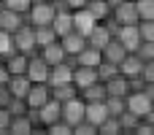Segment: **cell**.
<instances>
[{"mask_svg": "<svg viewBox=\"0 0 154 135\" xmlns=\"http://www.w3.org/2000/svg\"><path fill=\"white\" fill-rule=\"evenodd\" d=\"M51 30L57 32V38L65 35V32H70V30H73V11L57 8V11H54V19H51Z\"/></svg>", "mask_w": 154, "mask_h": 135, "instance_id": "14", "label": "cell"}, {"mask_svg": "<svg viewBox=\"0 0 154 135\" xmlns=\"http://www.w3.org/2000/svg\"><path fill=\"white\" fill-rule=\"evenodd\" d=\"M119 73L125 76V78H133V76H141V68H143V60L135 54V51H127L122 60H119Z\"/></svg>", "mask_w": 154, "mask_h": 135, "instance_id": "11", "label": "cell"}, {"mask_svg": "<svg viewBox=\"0 0 154 135\" xmlns=\"http://www.w3.org/2000/svg\"><path fill=\"white\" fill-rule=\"evenodd\" d=\"M100 54H103V60H106V62H114V65H119V60L127 54V49H125V46H122L116 38H111V41H108V43L100 49Z\"/></svg>", "mask_w": 154, "mask_h": 135, "instance_id": "19", "label": "cell"}, {"mask_svg": "<svg viewBox=\"0 0 154 135\" xmlns=\"http://www.w3.org/2000/svg\"><path fill=\"white\" fill-rule=\"evenodd\" d=\"M138 19H154V0H135Z\"/></svg>", "mask_w": 154, "mask_h": 135, "instance_id": "30", "label": "cell"}, {"mask_svg": "<svg viewBox=\"0 0 154 135\" xmlns=\"http://www.w3.org/2000/svg\"><path fill=\"white\" fill-rule=\"evenodd\" d=\"M32 30H35V49H41V46H46V43L57 41V32L51 30V24H43V27H32Z\"/></svg>", "mask_w": 154, "mask_h": 135, "instance_id": "27", "label": "cell"}, {"mask_svg": "<svg viewBox=\"0 0 154 135\" xmlns=\"http://www.w3.org/2000/svg\"><path fill=\"white\" fill-rule=\"evenodd\" d=\"M111 19L116 24H135L138 22V11H135V0H122L119 5L111 8Z\"/></svg>", "mask_w": 154, "mask_h": 135, "instance_id": "7", "label": "cell"}, {"mask_svg": "<svg viewBox=\"0 0 154 135\" xmlns=\"http://www.w3.org/2000/svg\"><path fill=\"white\" fill-rule=\"evenodd\" d=\"M84 119L89 124H100L108 119V108H106V100H92V103H84Z\"/></svg>", "mask_w": 154, "mask_h": 135, "instance_id": "12", "label": "cell"}, {"mask_svg": "<svg viewBox=\"0 0 154 135\" xmlns=\"http://www.w3.org/2000/svg\"><path fill=\"white\" fill-rule=\"evenodd\" d=\"M95 24H97V22H95V16L87 11V5H84V8H76V11H73V30H76V32H81L84 38H87V32H89Z\"/></svg>", "mask_w": 154, "mask_h": 135, "instance_id": "15", "label": "cell"}, {"mask_svg": "<svg viewBox=\"0 0 154 135\" xmlns=\"http://www.w3.org/2000/svg\"><path fill=\"white\" fill-rule=\"evenodd\" d=\"M114 38H116L127 51H135L138 43H141V35H138V27H135V24H119L116 32H114Z\"/></svg>", "mask_w": 154, "mask_h": 135, "instance_id": "8", "label": "cell"}, {"mask_svg": "<svg viewBox=\"0 0 154 135\" xmlns=\"http://www.w3.org/2000/svg\"><path fill=\"white\" fill-rule=\"evenodd\" d=\"M62 5H65L68 11H76V8H84L87 0H62Z\"/></svg>", "mask_w": 154, "mask_h": 135, "instance_id": "35", "label": "cell"}, {"mask_svg": "<svg viewBox=\"0 0 154 135\" xmlns=\"http://www.w3.org/2000/svg\"><path fill=\"white\" fill-rule=\"evenodd\" d=\"M27 19L22 16V14H16V11H11V8H5L3 5V11H0V30H5V32H14L19 24H24Z\"/></svg>", "mask_w": 154, "mask_h": 135, "instance_id": "20", "label": "cell"}, {"mask_svg": "<svg viewBox=\"0 0 154 135\" xmlns=\"http://www.w3.org/2000/svg\"><path fill=\"white\" fill-rule=\"evenodd\" d=\"M60 119L65 122V124H79L81 119H84V100L76 95V97H70V100H65V103H60Z\"/></svg>", "mask_w": 154, "mask_h": 135, "instance_id": "4", "label": "cell"}, {"mask_svg": "<svg viewBox=\"0 0 154 135\" xmlns=\"http://www.w3.org/2000/svg\"><path fill=\"white\" fill-rule=\"evenodd\" d=\"M8 124H11V111L0 108V130H8Z\"/></svg>", "mask_w": 154, "mask_h": 135, "instance_id": "34", "label": "cell"}, {"mask_svg": "<svg viewBox=\"0 0 154 135\" xmlns=\"http://www.w3.org/2000/svg\"><path fill=\"white\" fill-rule=\"evenodd\" d=\"M8 78H11V73L5 70V65L0 62V84H8Z\"/></svg>", "mask_w": 154, "mask_h": 135, "instance_id": "36", "label": "cell"}, {"mask_svg": "<svg viewBox=\"0 0 154 135\" xmlns=\"http://www.w3.org/2000/svg\"><path fill=\"white\" fill-rule=\"evenodd\" d=\"M106 84V95H116V97H125L127 92H130V87H127V78L122 76V73H116V76H111L108 81H103Z\"/></svg>", "mask_w": 154, "mask_h": 135, "instance_id": "22", "label": "cell"}, {"mask_svg": "<svg viewBox=\"0 0 154 135\" xmlns=\"http://www.w3.org/2000/svg\"><path fill=\"white\" fill-rule=\"evenodd\" d=\"M87 11L95 16V22H106L111 16V5L106 0H87Z\"/></svg>", "mask_w": 154, "mask_h": 135, "instance_id": "24", "label": "cell"}, {"mask_svg": "<svg viewBox=\"0 0 154 135\" xmlns=\"http://www.w3.org/2000/svg\"><path fill=\"white\" fill-rule=\"evenodd\" d=\"M11 51H16L14 49V41H11V32H5V30H0V57L5 60Z\"/></svg>", "mask_w": 154, "mask_h": 135, "instance_id": "31", "label": "cell"}, {"mask_svg": "<svg viewBox=\"0 0 154 135\" xmlns=\"http://www.w3.org/2000/svg\"><path fill=\"white\" fill-rule=\"evenodd\" d=\"M3 5L5 8H11V11H16V14H27L30 11V5H32V0H3Z\"/></svg>", "mask_w": 154, "mask_h": 135, "instance_id": "32", "label": "cell"}, {"mask_svg": "<svg viewBox=\"0 0 154 135\" xmlns=\"http://www.w3.org/2000/svg\"><path fill=\"white\" fill-rule=\"evenodd\" d=\"M0 11H3V0H0Z\"/></svg>", "mask_w": 154, "mask_h": 135, "instance_id": "37", "label": "cell"}, {"mask_svg": "<svg viewBox=\"0 0 154 135\" xmlns=\"http://www.w3.org/2000/svg\"><path fill=\"white\" fill-rule=\"evenodd\" d=\"M97 133H103V135H122V127H119L116 116H108L106 122L97 124Z\"/></svg>", "mask_w": 154, "mask_h": 135, "instance_id": "29", "label": "cell"}, {"mask_svg": "<svg viewBox=\"0 0 154 135\" xmlns=\"http://www.w3.org/2000/svg\"><path fill=\"white\" fill-rule=\"evenodd\" d=\"M60 46H62V51H65V57H76L84 46H87V38L81 35V32H76V30H70V32H65V35H60Z\"/></svg>", "mask_w": 154, "mask_h": 135, "instance_id": "9", "label": "cell"}, {"mask_svg": "<svg viewBox=\"0 0 154 135\" xmlns=\"http://www.w3.org/2000/svg\"><path fill=\"white\" fill-rule=\"evenodd\" d=\"M51 87V84H49ZM79 95V89L73 87V81H68V84H54L51 87V97L54 100H60V103H65V100H70V97H76Z\"/></svg>", "mask_w": 154, "mask_h": 135, "instance_id": "25", "label": "cell"}, {"mask_svg": "<svg viewBox=\"0 0 154 135\" xmlns=\"http://www.w3.org/2000/svg\"><path fill=\"white\" fill-rule=\"evenodd\" d=\"M30 84H32V81H30V78L22 73V76H11L5 87H8V92H11V97H22V100H24V95H27Z\"/></svg>", "mask_w": 154, "mask_h": 135, "instance_id": "21", "label": "cell"}, {"mask_svg": "<svg viewBox=\"0 0 154 135\" xmlns=\"http://www.w3.org/2000/svg\"><path fill=\"white\" fill-rule=\"evenodd\" d=\"M38 57H41L43 62H49V65L62 62V60H65V51H62V46H60V38L51 41V43H46V46H41V49H38Z\"/></svg>", "mask_w": 154, "mask_h": 135, "instance_id": "16", "label": "cell"}, {"mask_svg": "<svg viewBox=\"0 0 154 135\" xmlns=\"http://www.w3.org/2000/svg\"><path fill=\"white\" fill-rule=\"evenodd\" d=\"M79 97H81L84 103H92V100H106V84H103V81H92L89 87H84V89L79 92Z\"/></svg>", "mask_w": 154, "mask_h": 135, "instance_id": "23", "label": "cell"}, {"mask_svg": "<svg viewBox=\"0 0 154 135\" xmlns=\"http://www.w3.org/2000/svg\"><path fill=\"white\" fill-rule=\"evenodd\" d=\"M95 70H97V78H100V81H108L111 76H116V73H119V68H116L114 62H106V60H100Z\"/></svg>", "mask_w": 154, "mask_h": 135, "instance_id": "28", "label": "cell"}, {"mask_svg": "<svg viewBox=\"0 0 154 135\" xmlns=\"http://www.w3.org/2000/svg\"><path fill=\"white\" fill-rule=\"evenodd\" d=\"M103 60V54H100V49H95V46H84L76 57H73V62L76 65H87V68H97V62Z\"/></svg>", "mask_w": 154, "mask_h": 135, "instance_id": "18", "label": "cell"}, {"mask_svg": "<svg viewBox=\"0 0 154 135\" xmlns=\"http://www.w3.org/2000/svg\"><path fill=\"white\" fill-rule=\"evenodd\" d=\"M8 130H11V133H22V135H27V133H32V130H35V124H32V119H30L27 114H19V116H11V124H8Z\"/></svg>", "mask_w": 154, "mask_h": 135, "instance_id": "26", "label": "cell"}, {"mask_svg": "<svg viewBox=\"0 0 154 135\" xmlns=\"http://www.w3.org/2000/svg\"><path fill=\"white\" fill-rule=\"evenodd\" d=\"M51 3H54V0H51Z\"/></svg>", "mask_w": 154, "mask_h": 135, "instance_id": "38", "label": "cell"}, {"mask_svg": "<svg viewBox=\"0 0 154 135\" xmlns=\"http://www.w3.org/2000/svg\"><path fill=\"white\" fill-rule=\"evenodd\" d=\"M27 60H30V54H22V51H11V54L3 60V65H5V70H8L11 76H22V73L27 70Z\"/></svg>", "mask_w": 154, "mask_h": 135, "instance_id": "17", "label": "cell"}, {"mask_svg": "<svg viewBox=\"0 0 154 135\" xmlns=\"http://www.w3.org/2000/svg\"><path fill=\"white\" fill-rule=\"evenodd\" d=\"M11 41H14V49L16 51H22V54H35L38 49H35V30H32V24H19L14 32H11Z\"/></svg>", "mask_w": 154, "mask_h": 135, "instance_id": "3", "label": "cell"}, {"mask_svg": "<svg viewBox=\"0 0 154 135\" xmlns=\"http://www.w3.org/2000/svg\"><path fill=\"white\" fill-rule=\"evenodd\" d=\"M54 3L51 0H32V5H30V11L24 14V19H27V24H32V27H43V24H51V19H54Z\"/></svg>", "mask_w": 154, "mask_h": 135, "instance_id": "2", "label": "cell"}, {"mask_svg": "<svg viewBox=\"0 0 154 135\" xmlns=\"http://www.w3.org/2000/svg\"><path fill=\"white\" fill-rule=\"evenodd\" d=\"M49 70H51V65H49V62H43V60L38 57V51H35V54H30L24 76H27L32 84H38V81H49Z\"/></svg>", "mask_w": 154, "mask_h": 135, "instance_id": "6", "label": "cell"}, {"mask_svg": "<svg viewBox=\"0 0 154 135\" xmlns=\"http://www.w3.org/2000/svg\"><path fill=\"white\" fill-rule=\"evenodd\" d=\"M8 103H11V92H8L5 84H0V108H5Z\"/></svg>", "mask_w": 154, "mask_h": 135, "instance_id": "33", "label": "cell"}, {"mask_svg": "<svg viewBox=\"0 0 154 135\" xmlns=\"http://www.w3.org/2000/svg\"><path fill=\"white\" fill-rule=\"evenodd\" d=\"M125 108H127L130 114H135L138 119H149V122H154V100L143 92V89L127 92V95H125Z\"/></svg>", "mask_w": 154, "mask_h": 135, "instance_id": "1", "label": "cell"}, {"mask_svg": "<svg viewBox=\"0 0 154 135\" xmlns=\"http://www.w3.org/2000/svg\"><path fill=\"white\" fill-rule=\"evenodd\" d=\"M111 38H114V32H111V27H108L106 22H97V24L87 32V43H89V46H95V49H103Z\"/></svg>", "mask_w": 154, "mask_h": 135, "instance_id": "10", "label": "cell"}, {"mask_svg": "<svg viewBox=\"0 0 154 135\" xmlns=\"http://www.w3.org/2000/svg\"><path fill=\"white\" fill-rule=\"evenodd\" d=\"M46 100H51V87H49V81L30 84V89H27V95H24V103H27V108H41Z\"/></svg>", "mask_w": 154, "mask_h": 135, "instance_id": "5", "label": "cell"}, {"mask_svg": "<svg viewBox=\"0 0 154 135\" xmlns=\"http://www.w3.org/2000/svg\"><path fill=\"white\" fill-rule=\"evenodd\" d=\"M70 81H73V87L81 92L84 87H89L92 81H100V78H97V70H95V68H87V65H73V78H70Z\"/></svg>", "mask_w": 154, "mask_h": 135, "instance_id": "13", "label": "cell"}]
</instances>
